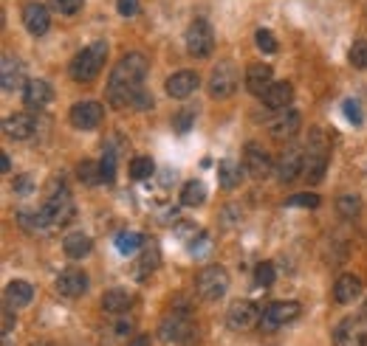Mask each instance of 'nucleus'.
Instances as JSON below:
<instances>
[{"instance_id":"nucleus-38","label":"nucleus","mask_w":367,"mask_h":346,"mask_svg":"<svg viewBox=\"0 0 367 346\" xmlns=\"http://www.w3.org/2000/svg\"><path fill=\"white\" fill-rule=\"evenodd\" d=\"M99 166H102V181L113 183V178H116V149L113 147L105 149V158L99 161Z\"/></svg>"},{"instance_id":"nucleus-13","label":"nucleus","mask_w":367,"mask_h":346,"mask_svg":"<svg viewBox=\"0 0 367 346\" xmlns=\"http://www.w3.org/2000/svg\"><path fill=\"white\" fill-rule=\"evenodd\" d=\"M297 316H300V301H271L263 310L260 324L266 329H277V327H285L289 321H294Z\"/></svg>"},{"instance_id":"nucleus-3","label":"nucleus","mask_w":367,"mask_h":346,"mask_svg":"<svg viewBox=\"0 0 367 346\" xmlns=\"http://www.w3.org/2000/svg\"><path fill=\"white\" fill-rule=\"evenodd\" d=\"M192 332H195L192 313L184 304H173L164 313V318L158 321V335H161V340H164V343H189Z\"/></svg>"},{"instance_id":"nucleus-2","label":"nucleus","mask_w":367,"mask_h":346,"mask_svg":"<svg viewBox=\"0 0 367 346\" xmlns=\"http://www.w3.org/2000/svg\"><path fill=\"white\" fill-rule=\"evenodd\" d=\"M328 161H331V138L325 136V129L314 127L311 136H308V144H305V169H302V178L311 186H316L325 178Z\"/></svg>"},{"instance_id":"nucleus-36","label":"nucleus","mask_w":367,"mask_h":346,"mask_svg":"<svg viewBox=\"0 0 367 346\" xmlns=\"http://www.w3.org/2000/svg\"><path fill=\"white\" fill-rule=\"evenodd\" d=\"M348 62L353 68H359V71H367V39L353 42L350 51H348Z\"/></svg>"},{"instance_id":"nucleus-12","label":"nucleus","mask_w":367,"mask_h":346,"mask_svg":"<svg viewBox=\"0 0 367 346\" xmlns=\"http://www.w3.org/2000/svg\"><path fill=\"white\" fill-rule=\"evenodd\" d=\"M260 318H263V310L255 304V301H234V304L229 307V313H226V324H229V329H234V332H243V329L257 327Z\"/></svg>"},{"instance_id":"nucleus-30","label":"nucleus","mask_w":367,"mask_h":346,"mask_svg":"<svg viewBox=\"0 0 367 346\" xmlns=\"http://www.w3.org/2000/svg\"><path fill=\"white\" fill-rule=\"evenodd\" d=\"M203 200H207V186H203L200 181H187L184 189H181V203L189 206V208H195Z\"/></svg>"},{"instance_id":"nucleus-17","label":"nucleus","mask_w":367,"mask_h":346,"mask_svg":"<svg viewBox=\"0 0 367 346\" xmlns=\"http://www.w3.org/2000/svg\"><path fill=\"white\" fill-rule=\"evenodd\" d=\"M274 84V71H271V65H263V62H255V65H249V71H246V91L252 93V96H266V91Z\"/></svg>"},{"instance_id":"nucleus-19","label":"nucleus","mask_w":367,"mask_h":346,"mask_svg":"<svg viewBox=\"0 0 367 346\" xmlns=\"http://www.w3.org/2000/svg\"><path fill=\"white\" fill-rule=\"evenodd\" d=\"M3 133L9 138H15V141H26V138H31L37 133V118L28 116V113H15V116H9L3 121Z\"/></svg>"},{"instance_id":"nucleus-45","label":"nucleus","mask_w":367,"mask_h":346,"mask_svg":"<svg viewBox=\"0 0 367 346\" xmlns=\"http://www.w3.org/2000/svg\"><path fill=\"white\" fill-rule=\"evenodd\" d=\"M116 9L121 17H136L139 15V0H116Z\"/></svg>"},{"instance_id":"nucleus-23","label":"nucleus","mask_w":367,"mask_h":346,"mask_svg":"<svg viewBox=\"0 0 367 346\" xmlns=\"http://www.w3.org/2000/svg\"><path fill=\"white\" fill-rule=\"evenodd\" d=\"M361 295V279L353 273H345L336 279L334 284V301L336 304H353V301Z\"/></svg>"},{"instance_id":"nucleus-18","label":"nucleus","mask_w":367,"mask_h":346,"mask_svg":"<svg viewBox=\"0 0 367 346\" xmlns=\"http://www.w3.org/2000/svg\"><path fill=\"white\" fill-rule=\"evenodd\" d=\"M198 84H200V76L195 71H178L167 79V96L173 99H187L198 91Z\"/></svg>"},{"instance_id":"nucleus-40","label":"nucleus","mask_w":367,"mask_h":346,"mask_svg":"<svg viewBox=\"0 0 367 346\" xmlns=\"http://www.w3.org/2000/svg\"><path fill=\"white\" fill-rule=\"evenodd\" d=\"M255 282H257V287H271L274 284V265L271 262H260L255 268Z\"/></svg>"},{"instance_id":"nucleus-4","label":"nucleus","mask_w":367,"mask_h":346,"mask_svg":"<svg viewBox=\"0 0 367 346\" xmlns=\"http://www.w3.org/2000/svg\"><path fill=\"white\" fill-rule=\"evenodd\" d=\"M105 57H108V42H91L88 48H83L74 60H71V79L74 82H94L105 65Z\"/></svg>"},{"instance_id":"nucleus-9","label":"nucleus","mask_w":367,"mask_h":346,"mask_svg":"<svg viewBox=\"0 0 367 346\" xmlns=\"http://www.w3.org/2000/svg\"><path fill=\"white\" fill-rule=\"evenodd\" d=\"M334 346H367V316L356 313L342 318L334 329Z\"/></svg>"},{"instance_id":"nucleus-32","label":"nucleus","mask_w":367,"mask_h":346,"mask_svg":"<svg viewBox=\"0 0 367 346\" xmlns=\"http://www.w3.org/2000/svg\"><path fill=\"white\" fill-rule=\"evenodd\" d=\"M76 178L85 186H96V183H102V166L94 163V161H83L76 166Z\"/></svg>"},{"instance_id":"nucleus-25","label":"nucleus","mask_w":367,"mask_h":346,"mask_svg":"<svg viewBox=\"0 0 367 346\" xmlns=\"http://www.w3.org/2000/svg\"><path fill=\"white\" fill-rule=\"evenodd\" d=\"M133 307V295L128 290H121V287H113L102 295V310L108 316H121V313H128Z\"/></svg>"},{"instance_id":"nucleus-24","label":"nucleus","mask_w":367,"mask_h":346,"mask_svg":"<svg viewBox=\"0 0 367 346\" xmlns=\"http://www.w3.org/2000/svg\"><path fill=\"white\" fill-rule=\"evenodd\" d=\"M294 102V88L289 82H274L271 88L266 91V96H263V104L266 107H271V110H289V104Z\"/></svg>"},{"instance_id":"nucleus-26","label":"nucleus","mask_w":367,"mask_h":346,"mask_svg":"<svg viewBox=\"0 0 367 346\" xmlns=\"http://www.w3.org/2000/svg\"><path fill=\"white\" fill-rule=\"evenodd\" d=\"M34 301V287L26 279H15L6 284V304L9 307H28Z\"/></svg>"},{"instance_id":"nucleus-43","label":"nucleus","mask_w":367,"mask_h":346,"mask_svg":"<svg viewBox=\"0 0 367 346\" xmlns=\"http://www.w3.org/2000/svg\"><path fill=\"white\" fill-rule=\"evenodd\" d=\"M342 110H345V116H348V121H350L353 127H359V124L364 121V116H361V107H359L353 99H348V102L342 104Z\"/></svg>"},{"instance_id":"nucleus-39","label":"nucleus","mask_w":367,"mask_h":346,"mask_svg":"<svg viewBox=\"0 0 367 346\" xmlns=\"http://www.w3.org/2000/svg\"><path fill=\"white\" fill-rule=\"evenodd\" d=\"M255 42H257V48L263 54H274L277 51V39H274V34L268 28H257L255 31Z\"/></svg>"},{"instance_id":"nucleus-41","label":"nucleus","mask_w":367,"mask_h":346,"mask_svg":"<svg viewBox=\"0 0 367 346\" xmlns=\"http://www.w3.org/2000/svg\"><path fill=\"white\" fill-rule=\"evenodd\" d=\"M322 200H319V194H314V192H305V194H294V197H289L285 200V206H302V208H316Z\"/></svg>"},{"instance_id":"nucleus-35","label":"nucleus","mask_w":367,"mask_h":346,"mask_svg":"<svg viewBox=\"0 0 367 346\" xmlns=\"http://www.w3.org/2000/svg\"><path fill=\"white\" fill-rule=\"evenodd\" d=\"M155 268H158V248L155 245H144V251L139 256V279H144Z\"/></svg>"},{"instance_id":"nucleus-52","label":"nucleus","mask_w":367,"mask_h":346,"mask_svg":"<svg viewBox=\"0 0 367 346\" xmlns=\"http://www.w3.org/2000/svg\"><path fill=\"white\" fill-rule=\"evenodd\" d=\"M34 346H51V343H34Z\"/></svg>"},{"instance_id":"nucleus-49","label":"nucleus","mask_w":367,"mask_h":346,"mask_svg":"<svg viewBox=\"0 0 367 346\" xmlns=\"http://www.w3.org/2000/svg\"><path fill=\"white\" fill-rule=\"evenodd\" d=\"M128 346H150V338H147V335H139V338H133Z\"/></svg>"},{"instance_id":"nucleus-22","label":"nucleus","mask_w":367,"mask_h":346,"mask_svg":"<svg viewBox=\"0 0 367 346\" xmlns=\"http://www.w3.org/2000/svg\"><path fill=\"white\" fill-rule=\"evenodd\" d=\"M23 23H26V28L34 37H43L51 28V15H49V9L43 3H28L23 9Z\"/></svg>"},{"instance_id":"nucleus-27","label":"nucleus","mask_w":367,"mask_h":346,"mask_svg":"<svg viewBox=\"0 0 367 346\" xmlns=\"http://www.w3.org/2000/svg\"><path fill=\"white\" fill-rule=\"evenodd\" d=\"M91 248H94V242H91V237L85 231H71L62 239V251H65L68 259H83V256L91 253Z\"/></svg>"},{"instance_id":"nucleus-5","label":"nucleus","mask_w":367,"mask_h":346,"mask_svg":"<svg viewBox=\"0 0 367 346\" xmlns=\"http://www.w3.org/2000/svg\"><path fill=\"white\" fill-rule=\"evenodd\" d=\"M40 211H43V217L49 220V228H51V231L68 226V223L76 217L74 197H71V192H68L65 186H60V192H51L49 200L43 203V208H40Z\"/></svg>"},{"instance_id":"nucleus-44","label":"nucleus","mask_w":367,"mask_h":346,"mask_svg":"<svg viewBox=\"0 0 367 346\" xmlns=\"http://www.w3.org/2000/svg\"><path fill=\"white\" fill-rule=\"evenodd\" d=\"M153 104H155V102H153V93H150V91H144V88H142V91L133 96V102H130V107H133V110H150Z\"/></svg>"},{"instance_id":"nucleus-31","label":"nucleus","mask_w":367,"mask_h":346,"mask_svg":"<svg viewBox=\"0 0 367 346\" xmlns=\"http://www.w3.org/2000/svg\"><path fill=\"white\" fill-rule=\"evenodd\" d=\"M336 211L342 214V217H348V220L359 217V211H361V197H359V194H353V192L339 194V200H336Z\"/></svg>"},{"instance_id":"nucleus-42","label":"nucleus","mask_w":367,"mask_h":346,"mask_svg":"<svg viewBox=\"0 0 367 346\" xmlns=\"http://www.w3.org/2000/svg\"><path fill=\"white\" fill-rule=\"evenodd\" d=\"M195 124V110H181L176 118H173V127L176 133H189V127Z\"/></svg>"},{"instance_id":"nucleus-28","label":"nucleus","mask_w":367,"mask_h":346,"mask_svg":"<svg viewBox=\"0 0 367 346\" xmlns=\"http://www.w3.org/2000/svg\"><path fill=\"white\" fill-rule=\"evenodd\" d=\"M243 175H246V169H243L240 163H234V161H229V158L218 163V183L223 189H237Z\"/></svg>"},{"instance_id":"nucleus-21","label":"nucleus","mask_w":367,"mask_h":346,"mask_svg":"<svg viewBox=\"0 0 367 346\" xmlns=\"http://www.w3.org/2000/svg\"><path fill=\"white\" fill-rule=\"evenodd\" d=\"M0 84H3V91H17V88H26L23 82V65L17 57L12 54H3V60H0Z\"/></svg>"},{"instance_id":"nucleus-47","label":"nucleus","mask_w":367,"mask_h":346,"mask_svg":"<svg viewBox=\"0 0 367 346\" xmlns=\"http://www.w3.org/2000/svg\"><path fill=\"white\" fill-rule=\"evenodd\" d=\"M195 234H200L195 223H176V237H178V239H189V237H195Z\"/></svg>"},{"instance_id":"nucleus-46","label":"nucleus","mask_w":367,"mask_h":346,"mask_svg":"<svg viewBox=\"0 0 367 346\" xmlns=\"http://www.w3.org/2000/svg\"><path fill=\"white\" fill-rule=\"evenodd\" d=\"M12 192H15V194H31V192H34V181H31L28 175H20V178H15Z\"/></svg>"},{"instance_id":"nucleus-34","label":"nucleus","mask_w":367,"mask_h":346,"mask_svg":"<svg viewBox=\"0 0 367 346\" xmlns=\"http://www.w3.org/2000/svg\"><path fill=\"white\" fill-rule=\"evenodd\" d=\"M153 172H155L153 158L139 155V158H133V161H130V178H133V181H147V178L153 175Z\"/></svg>"},{"instance_id":"nucleus-1","label":"nucleus","mask_w":367,"mask_h":346,"mask_svg":"<svg viewBox=\"0 0 367 346\" xmlns=\"http://www.w3.org/2000/svg\"><path fill=\"white\" fill-rule=\"evenodd\" d=\"M150 65H147V57L144 54H125L116 68L110 71V79H108V102L110 107L121 110V107H130L133 96L144 88V76H147Z\"/></svg>"},{"instance_id":"nucleus-16","label":"nucleus","mask_w":367,"mask_h":346,"mask_svg":"<svg viewBox=\"0 0 367 346\" xmlns=\"http://www.w3.org/2000/svg\"><path fill=\"white\" fill-rule=\"evenodd\" d=\"M300 124H302V116L297 110H282L271 124H268V133L277 138V141H289L300 133Z\"/></svg>"},{"instance_id":"nucleus-50","label":"nucleus","mask_w":367,"mask_h":346,"mask_svg":"<svg viewBox=\"0 0 367 346\" xmlns=\"http://www.w3.org/2000/svg\"><path fill=\"white\" fill-rule=\"evenodd\" d=\"M12 169V161H9V155H0V172H9Z\"/></svg>"},{"instance_id":"nucleus-51","label":"nucleus","mask_w":367,"mask_h":346,"mask_svg":"<svg viewBox=\"0 0 367 346\" xmlns=\"http://www.w3.org/2000/svg\"><path fill=\"white\" fill-rule=\"evenodd\" d=\"M361 316H367V298H364V304H361V310H359Z\"/></svg>"},{"instance_id":"nucleus-15","label":"nucleus","mask_w":367,"mask_h":346,"mask_svg":"<svg viewBox=\"0 0 367 346\" xmlns=\"http://www.w3.org/2000/svg\"><path fill=\"white\" fill-rule=\"evenodd\" d=\"M88 290V273L79 268H68L57 276V293L65 298H79Z\"/></svg>"},{"instance_id":"nucleus-7","label":"nucleus","mask_w":367,"mask_h":346,"mask_svg":"<svg viewBox=\"0 0 367 346\" xmlns=\"http://www.w3.org/2000/svg\"><path fill=\"white\" fill-rule=\"evenodd\" d=\"M305 169V149L302 147H285L274 161V178L280 183H291Z\"/></svg>"},{"instance_id":"nucleus-29","label":"nucleus","mask_w":367,"mask_h":346,"mask_svg":"<svg viewBox=\"0 0 367 346\" xmlns=\"http://www.w3.org/2000/svg\"><path fill=\"white\" fill-rule=\"evenodd\" d=\"M17 223H20V228H26V231H31V234H37V231H51L49 228V220L43 217V211H20L17 214Z\"/></svg>"},{"instance_id":"nucleus-8","label":"nucleus","mask_w":367,"mask_h":346,"mask_svg":"<svg viewBox=\"0 0 367 346\" xmlns=\"http://www.w3.org/2000/svg\"><path fill=\"white\" fill-rule=\"evenodd\" d=\"M240 84V71L232 62H218L210 73V96L212 99H229Z\"/></svg>"},{"instance_id":"nucleus-14","label":"nucleus","mask_w":367,"mask_h":346,"mask_svg":"<svg viewBox=\"0 0 367 346\" xmlns=\"http://www.w3.org/2000/svg\"><path fill=\"white\" fill-rule=\"evenodd\" d=\"M105 118V107L94 99H85V102H76L71 107V124L76 129H96Z\"/></svg>"},{"instance_id":"nucleus-48","label":"nucleus","mask_w":367,"mask_h":346,"mask_svg":"<svg viewBox=\"0 0 367 346\" xmlns=\"http://www.w3.org/2000/svg\"><path fill=\"white\" fill-rule=\"evenodd\" d=\"M12 310H15V307H9V304L3 307V335H9V332L15 329V324H17L15 316H12Z\"/></svg>"},{"instance_id":"nucleus-10","label":"nucleus","mask_w":367,"mask_h":346,"mask_svg":"<svg viewBox=\"0 0 367 346\" xmlns=\"http://www.w3.org/2000/svg\"><path fill=\"white\" fill-rule=\"evenodd\" d=\"M215 48V34H212V26L207 20H195L189 28H187V51L189 57H198V60H207Z\"/></svg>"},{"instance_id":"nucleus-6","label":"nucleus","mask_w":367,"mask_h":346,"mask_svg":"<svg viewBox=\"0 0 367 346\" xmlns=\"http://www.w3.org/2000/svg\"><path fill=\"white\" fill-rule=\"evenodd\" d=\"M195 287H198V293L207 298V301L223 298L226 290H229V273H226V268H221V265H207V268L198 273Z\"/></svg>"},{"instance_id":"nucleus-20","label":"nucleus","mask_w":367,"mask_h":346,"mask_svg":"<svg viewBox=\"0 0 367 346\" xmlns=\"http://www.w3.org/2000/svg\"><path fill=\"white\" fill-rule=\"evenodd\" d=\"M54 99V91H51V84L46 79H26V88H23V102L34 110L40 107H46L49 102Z\"/></svg>"},{"instance_id":"nucleus-37","label":"nucleus","mask_w":367,"mask_h":346,"mask_svg":"<svg viewBox=\"0 0 367 346\" xmlns=\"http://www.w3.org/2000/svg\"><path fill=\"white\" fill-rule=\"evenodd\" d=\"M49 3H51L54 12H60V15H65V17H74L76 12H83L85 0H49Z\"/></svg>"},{"instance_id":"nucleus-33","label":"nucleus","mask_w":367,"mask_h":346,"mask_svg":"<svg viewBox=\"0 0 367 346\" xmlns=\"http://www.w3.org/2000/svg\"><path fill=\"white\" fill-rule=\"evenodd\" d=\"M144 245V237L142 234H136V231H121L119 237H116V248H119V253H136L139 248Z\"/></svg>"},{"instance_id":"nucleus-11","label":"nucleus","mask_w":367,"mask_h":346,"mask_svg":"<svg viewBox=\"0 0 367 346\" xmlns=\"http://www.w3.org/2000/svg\"><path fill=\"white\" fill-rule=\"evenodd\" d=\"M243 169H246L249 178L266 181L268 175H274V161H271V155L263 147L246 144V149H243Z\"/></svg>"}]
</instances>
